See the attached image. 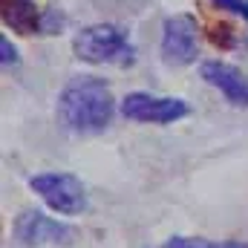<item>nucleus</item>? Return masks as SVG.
I'll list each match as a JSON object with an SVG mask.
<instances>
[{
	"label": "nucleus",
	"mask_w": 248,
	"mask_h": 248,
	"mask_svg": "<svg viewBox=\"0 0 248 248\" xmlns=\"http://www.w3.org/2000/svg\"><path fill=\"white\" fill-rule=\"evenodd\" d=\"M116 116V98L104 78L78 75L58 95V124L72 136L104 133Z\"/></svg>",
	"instance_id": "nucleus-1"
},
{
	"label": "nucleus",
	"mask_w": 248,
	"mask_h": 248,
	"mask_svg": "<svg viewBox=\"0 0 248 248\" xmlns=\"http://www.w3.org/2000/svg\"><path fill=\"white\" fill-rule=\"evenodd\" d=\"M72 52L75 58L93 66L101 63H116V66H127L136 58V49L130 44V35L124 26L116 23H93L84 26L75 41H72Z\"/></svg>",
	"instance_id": "nucleus-2"
},
{
	"label": "nucleus",
	"mask_w": 248,
	"mask_h": 248,
	"mask_svg": "<svg viewBox=\"0 0 248 248\" xmlns=\"http://www.w3.org/2000/svg\"><path fill=\"white\" fill-rule=\"evenodd\" d=\"M29 187L49 211L61 217H78L87 211V187L72 173H63V170L38 173L29 179Z\"/></svg>",
	"instance_id": "nucleus-3"
},
{
	"label": "nucleus",
	"mask_w": 248,
	"mask_h": 248,
	"mask_svg": "<svg viewBox=\"0 0 248 248\" xmlns=\"http://www.w3.org/2000/svg\"><path fill=\"white\" fill-rule=\"evenodd\" d=\"M162 61L168 66H190L199 55V23L193 15L179 12L162 23Z\"/></svg>",
	"instance_id": "nucleus-4"
},
{
	"label": "nucleus",
	"mask_w": 248,
	"mask_h": 248,
	"mask_svg": "<svg viewBox=\"0 0 248 248\" xmlns=\"http://www.w3.org/2000/svg\"><path fill=\"white\" fill-rule=\"evenodd\" d=\"M124 119L141 124H173L190 113L185 98L176 95H153V93H127L119 104Z\"/></svg>",
	"instance_id": "nucleus-5"
},
{
	"label": "nucleus",
	"mask_w": 248,
	"mask_h": 248,
	"mask_svg": "<svg viewBox=\"0 0 248 248\" xmlns=\"http://www.w3.org/2000/svg\"><path fill=\"white\" fill-rule=\"evenodd\" d=\"M12 231L20 246H69L75 237V231L66 222H58L44 211H32V208L20 211Z\"/></svg>",
	"instance_id": "nucleus-6"
},
{
	"label": "nucleus",
	"mask_w": 248,
	"mask_h": 248,
	"mask_svg": "<svg viewBox=\"0 0 248 248\" xmlns=\"http://www.w3.org/2000/svg\"><path fill=\"white\" fill-rule=\"evenodd\" d=\"M199 75H202L205 84L217 87L231 104L248 107V75L240 66L225 63V61H205L199 66Z\"/></svg>",
	"instance_id": "nucleus-7"
},
{
	"label": "nucleus",
	"mask_w": 248,
	"mask_h": 248,
	"mask_svg": "<svg viewBox=\"0 0 248 248\" xmlns=\"http://www.w3.org/2000/svg\"><path fill=\"white\" fill-rule=\"evenodd\" d=\"M41 9L32 0H3V23L20 35L41 32Z\"/></svg>",
	"instance_id": "nucleus-8"
},
{
	"label": "nucleus",
	"mask_w": 248,
	"mask_h": 248,
	"mask_svg": "<svg viewBox=\"0 0 248 248\" xmlns=\"http://www.w3.org/2000/svg\"><path fill=\"white\" fill-rule=\"evenodd\" d=\"M162 248H248V243L240 240H208V237H170Z\"/></svg>",
	"instance_id": "nucleus-9"
},
{
	"label": "nucleus",
	"mask_w": 248,
	"mask_h": 248,
	"mask_svg": "<svg viewBox=\"0 0 248 248\" xmlns=\"http://www.w3.org/2000/svg\"><path fill=\"white\" fill-rule=\"evenodd\" d=\"M61 26H63V17L58 15V9H46L41 15V32L44 35H58Z\"/></svg>",
	"instance_id": "nucleus-10"
},
{
	"label": "nucleus",
	"mask_w": 248,
	"mask_h": 248,
	"mask_svg": "<svg viewBox=\"0 0 248 248\" xmlns=\"http://www.w3.org/2000/svg\"><path fill=\"white\" fill-rule=\"evenodd\" d=\"M214 6L222 9V12H231V15L243 17L248 23V0H214Z\"/></svg>",
	"instance_id": "nucleus-11"
},
{
	"label": "nucleus",
	"mask_w": 248,
	"mask_h": 248,
	"mask_svg": "<svg viewBox=\"0 0 248 248\" xmlns=\"http://www.w3.org/2000/svg\"><path fill=\"white\" fill-rule=\"evenodd\" d=\"M0 61H3V66H15L17 63V49L12 46L9 38H0Z\"/></svg>",
	"instance_id": "nucleus-12"
}]
</instances>
